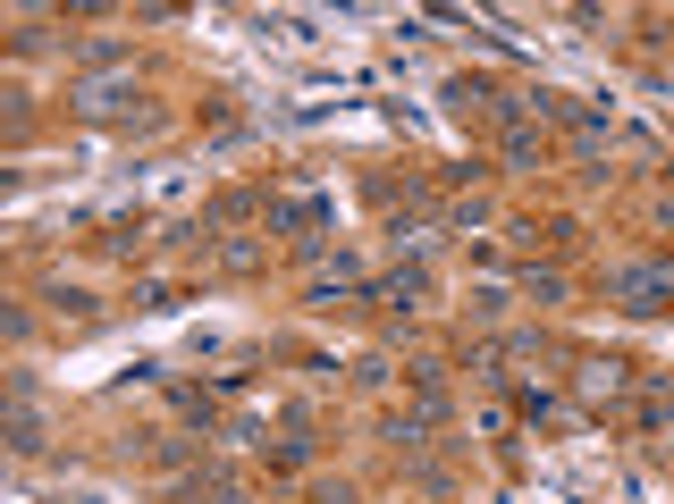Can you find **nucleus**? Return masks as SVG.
Masks as SVG:
<instances>
[{"mask_svg":"<svg viewBox=\"0 0 674 504\" xmlns=\"http://www.w3.org/2000/svg\"><path fill=\"white\" fill-rule=\"evenodd\" d=\"M380 295H388V303H397V312H404V303L422 295V269H397V278H388V286H380Z\"/></svg>","mask_w":674,"mask_h":504,"instance_id":"f03ea898","label":"nucleus"},{"mask_svg":"<svg viewBox=\"0 0 674 504\" xmlns=\"http://www.w3.org/2000/svg\"><path fill=\"white\" fill-rule=\"evenodd\" d=\"M616 295L633 303V312H657V303L674 295V269H657V261H649V269H624V278H616Z\"/></svg>","mask_w":674,"mask_h":504,"instance_id":"f257e3e1","label":"nucleus"}]
</instances>
